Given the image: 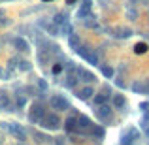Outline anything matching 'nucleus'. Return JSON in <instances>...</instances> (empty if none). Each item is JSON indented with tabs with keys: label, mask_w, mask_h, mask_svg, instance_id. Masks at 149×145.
I'll return each instance as SVG.
<instances>
[{
	"label": "nucleus",
	"mask_w": 149,
	"mask_h": 145,
	"mask_svg": "<svg viewBox=\"0 0 149 145\" xmlns=\"http://www.w3.org/2000/svg\"><path fill=\"white\" fill-rule=\"evenodd\" d=\"M0 108L4 111H11V98L8 94H0Z\"/></svg>",
	"instance_id": "obj_18"
},
{
	"label": "nucleus",
	"mask_w": 149,
	"mask_h": 145,
	"mask_svg": "<svg viewBox=\"0 0 149 145\" xmlns=\"http://www.w3.org/2000/svg\"><path fill=\"white\" fill-rule=\"evenodd\" d=\"M147 49H149V45L146 44V42H138V44L134 45V53H136V55H143V53H147Z\"/></svg>",
	"instance_id": "obj_24"
},
{
	"label": "nucleus",
	"mask_w": 149,
	"mask_h": 145,
	"mask_svg": "<svg viewBox=\"0 0 149 145\" xmlns=\"http://www.w3.org/2000/svg\"><path fill=\"white\" fill-rule=\"evenodd\" d=\"M66 21H68V13H66V11H61V13H57V15L53 17V23H55L57 26H62Z\"/></svg>",
	"instance_id": "obj_21"
},
{
	"label": "nucleus",
	"mask_w": 149,
	"mask_h": 145,
	"mask_svg": "<svg viewBox=\"0 0 149 145\" xmlns=\"http://www.w3.org/2000/svg\"><path fill=\"white\" fill-rule=\"evenodd\" d=\"M77 77H79V81H85V83H93V81H96V76L93 72H89V70L85 68H77Z\"/></svg>",
	"instance_id": "obj_10"
},
{
	"label": "nucleus",
	"mask_w": 149,
	"mask_h": 145,
	"mask_svg": "<svg viewBox=\"0 0 149 145\" xmlns=\"http://www.w3.org/2000/svg\"><path fill=\"white\" fill-rule=\"evenodd\" d=\"M45 30H47L49 36H58V32H61V26H57L55 23H53V25H51V23H47V25H45Z\"/></svg>",
	"instance_id": "obj_25"
},
{
	"label": "nucleus",
	"mask_w": 149,
	"mask_h": 145,
	"mask_svg": "<svg viewBox=\"0 0 149 145\" xmlns=\"http://www.w3.org/2000/svg\"><path fill=\"white\" fill-rule=\"evenodd\" d=\"M115 38H119V40H125V38H130L132 36V30L130 28H115V34H113Z\"/></svg>",
	"instance_id": "obj_19"
},
{
	"label": "nucleus",
	"mask_w": 149,
	"mask_h": 145,
	"mask_svg": "<svg viewBox=\"0 0 149 145\" xmlns=\"http://www.w3.org/2000/svg\"><path fill=\"white\" fill-rule=\"evenodd\" d=\"M51 109H57V111H68L70 109V102L64 94H53L49 100Z\"/></svg>",
	"instance_id": "obj_3"
},
{
	"label": "nucleus",
	"mask_w": 149,
	"mask_h": 145,
	"mask_svg": "<svg viewBox=\"0 0 149 145\" xmlns=\"http://www.w3.org/2000/svg\"><path fill=\"white\" fill-rule=\"evenodd\" d=\"M130 91L134 92V94H147V85H146V81H142V79L132 81Z\"/></svg>",
	"instance_id": "obj_11"
},
{
	"label": "nucleus",
	"mask_w": 149,
	"mask_h": 145,
	"mask_svg": "<svg viewBox=\"0 0 149 145\" xmlns=\"http://www.w3.org/2000/svg\"><path fill=\"white\" fill-rule=\"evenodd\" d=\"M68 45H70V49L76 51V49L81 45V38L77 36V34H74V32H72V34H68Z\"/></svg>",
	"instance_id": "obj_16"
},
{
	"label": "nucleus",
	"mask_w": 149,
	"mask_h": 145,
	"mask_svg": "<svg viewBox=\"0 0 149 145\" xmlns=\"http://www.w3.org/2000/svg\"><path fill=\"white\" fill-rule=\"evenodd\" d=\"M11 45H13V49H15V51H19V53H25V51H29V49H30V44L26 42V38H23V36H15V38H11Z\"/></svg>",
	"instance_id": "obj_8"
},
{
	"label": "nucleus",
	"mask_w": 149,
	"mask_h": 145,
	"mask_svg": "<svg viewBox=\"0 0 149 145\" xmlns=\"http://www.w3.org/2000/svg\"><path fill=\"white\" fill-rule=\"evenodd\" d=\"M66 68L70 70V74H72L74 70H76V62H68V66H66Z\"/></svg>",
	"instance_id": "obj_35"
},
{
	"label": "nucleus",
	"mask_w": 149,
	"mask_h": 145,
	"mask_svg": "<svg viewBox=\"0 0 149 145\" xmlns=\"http://www.w3.org/2000/svg\"><path fill=\"white\" fill-rule=\"evenodd\" d=\"M127 15H128V19H130V21H134V19L138 17V11H136V10H128Z\"/></svg>",
	"instance_id": "obj_31"
},
{
	"label": "nucleus",
	"mask_w": 149,
	"mask_h": 145,
	"mask_svg": "<svg viewBox=\"0 0 149 145\" xmlns=\"http://www.w3.org/2000/svg\"><path fill=\"white\" fill-rule=\"evenodd\" d=\"M89 134H91L95 139H104L106 138V130L100 126V124H93L91 130H89Z\"/></svg>",
	"instance_id": "obj_14"
},
{
	"label": "nucleus",
	"mask_w": 149,
	"mask_h": 145,
	"mask_svg": "<svg viewBox=\"0 0 149 145\" xmlns=\"http://www.w3.org/2000/svg\"><path fill=\"white\" fill-rule=\"evenodd\" d=\"M93 124H95V123H93L87 115H77V128H76V132H79V134H87V132L91 130Z\"/></svg>",
	"instance_id": "obj_7"
},
{
	"label": "nucleus",
	"mask_w": 149,
	"mask_h": 145,
	"mask_svg": "<svg viewBox=\"0 0 149 145\" xmlns=\"http://www.w3.org/2000/svg\"><path fill=\"white\" fill-rule=\"evenodd\" d=\"M44 4H49V2H55V0H42Z\"/></svg>",
	"instance_id": "obj_39"
},
{
	"label": "nucleus",
	"mask_w": 149,
	"mask_h": 145,
	"mask_svg": "<svg viewBox=\"0 0 149 145\" xmlns=\"http://www.w3.org/2000/svg\"><path fill=\"white\" fill-rule=\"evenodd\" d=\"M77 81H79V77H77V76L68 74V77H66V81H64V87L66 89H76L77 87Z\"/></svg>",
	"instance_id": "obj_22"
},
{
	"label": "nucleus",
	"mask_w": 149,
	"mask_h": 145,
	"mask_svg": "<svg viewBox=\"0 0 149 145\" xmlns=\"http://www.w3.org/2000/svg\"><path fill=\"white\" fill-rule=\"evenodd\" d=\"M6 25H10V21H8V19L2 15V17H0V26H6Z\"/></svg>",
	"instance_id": "obj_33"
},
{
	"label": "nucleus",
	"mask_w": 149,
	"mask_h": 145,
	"mask_svg": "<svg viewBox=\"0 0 149 145\" xmlns=\"http://www.w3.org/2000/svg\"><path fill=\"white\" fill-rule=\"evenodd\" d=\"M2 74H4V70H2V66H0V77H2Z\"/></svg>",
	"instance_id": "obj_41"
},
{
	"label": "nucleus",
	"mask_w": 149,
	"mask_h": 145,
	"mask_svg": "<svg viewBox=\"0 0 149 145\" xmlns=\"http://www.w3.org/2000/svg\"><path fill=\"white\" fill-rule=\"evenodd\" d=\"M34 138H36V143H47V136H44V134H38V132H36V134H34Z\"/></svg>",
	"instance_id": "obj_28"
},
{
	"label": "nucleus",
	"mask_w": 149,
	"mask_h": 145,
	"mask_svg": "<svg viewBox=\"0 0 149 145\" xmlns=\"http://www.w3.org/2000/svg\"><path fill=\"white\" fill-rule=\"evenodd\" d=\"M25 104H26V98L21 96V94H17V105H19V108H23Z\"/></svg>",
	"instance_id": "obj_32"
},
{
	"label": "nucleus",
	"mask_w": 149,
	"mask_h": 145,
	"mask_svg": "<svg viewBox=\"0 0 149 145\" xmlns=\"http://www.w3.org/2000/svg\"><path fill=\"white\" fill-rule=\"evenodd\" d=\"M2 124H4V128H6L13 138L19 139V142H25V139H26V130L23 128V124H19V123H2Z\"/></svg>",
	"instance_id": "obj_2"
},
{
	"label": "nucleus",
	"mask_w": 149,
	"mask_h": 145,
	"mask_svg": "<svg viewBox=\"0 0 149 145\" xmlns=\"http://www.w3.org/2000/svg\"><path fill=\"white\" fill-rule=\"evenodd\" d=\"M83 58L89 62V64H93V66H98V53H96V51H93V49H91V51H89V53L85 55Z\"/></svg>",
	"instance_id": "obj_20"
},
{
	"label": "nucleus",
	"mask_w": 149,
	"mask_h": 145,
	"mask_svg": "<svg viewBox=\"0 0 149 145\" xmlns=\"http://www.w3.org/2000/svg\"><path fill=\"white\" fill-rule=\"evenodd\" d=\"M83 25L87 26V28H96V26H98V23H96V19H95V17H93V15H91V17H89V19H87V17L83 19Z\"/></svg>",
	"instance_id": "obj_26"
},
{
	"label": "nucleus",
	"mask_w": 149,
	"mask_h": 145,
	"mask_svg": "<svg viewBox=\"0 0 149 145\" xmlns=\"http://www.w3.org/2000/svg\"><path fill=\"white\" fill-rule=\"evenodd\" d=\"M76 128H77V117H68L64 121V130L72 134V132H76Z\"/></svg>",
	"instance_id": "obj_15"
},
{
	"label": "nucleus",
	"mask_w": 149,
	"mask_h": 145,
	"mask_svg": "<svg viewBox=\"0 0 149 145\" xmlns=\"http://www.w3.org/2000/svg\"><path fill=\"white\" fill-rule=\"evenodd\" d=\"M30 68H32V64H30L29 60H21L19 62V70H21V72H29Z\"/></svg>",
	"instance_id": "obj_27"
},
{
	"label": "nucleus",
	"mask_w": 149,
	"mask_h": 145,
	"mask_svg": "<svg viewBox=\"0 0 149 145\" xmlns=\"http://www.w3.org/2000/svg\"><path fill=\"white\" fill-rule=\"evenodd\" d=\"M91 8H93V0H81V6H79V10H77V17L79 19H85L89 13H91Z\"/></svg>",
	"instance_id": "obj_9"
},
{
	"label": "nucleus",
	"mask_w": 149,
	"mask_h": 145,
	"mask_svg": "<svg viewBox=\"0 0 149 145\" xmlns=\"http://www.w3.org/2000/svg\"><path fill=\"white\" fill-rule=\"evenodd\" d=\"M111 104H113L115 109H125L127 108V98H125V94L117 92V94H113V98H111Z\"/></svg>",
	"instance_id": "obj_13"
},
{
	"label": "nucleus",
	"mask_w": 149,
	"mask_h": 145,
	"mask_svg": "<svg viewBox=\"0 0 149 145\" xmlns=\"http://www.w3.org/2000/svg\"><path fill=\"white\" fill-rule=\"evenodd\" d=\"M55 145H64V138H55Z\"/></svg>",
	"instance_id": "obj_34"
},
{
	"label": "nucleus",
	"mask_w": 149,
	"mask_h": 145,
	"mask_svg": "<svg viewBox=\"0 0 149 145\" xmlns=\"http://www.w3.org/2000/svg\"><path fill=\"white\" fill-rule=\"evenodd\" d=\"M4 13H6V11H4V10H2V8H0V17H2V15H4Z\"/></svg>",
	"instance_id": "obj_40"
},
{
	"label": "nucleus",
	"mask_w": 149,
	"mask_h": 145,
	"mask_svg": "<svg viewBox=\"0 0 149 145\" xmlns=\"http://www.w3.org/2000/svg\"><path fill=\"white\" fill-rule=\"evenodd\" d=\"M100 72L106 79H113V77H115V70H113L111 66H100Z\"/></svg>",
	"instance_id": "obj_23"
},
{
	"label": "nucleus",
	"mask_w": 149,
	"mask_h": 145,
	"mask_svg": "<svg viewBox=\"0 0 149 145\" xmlns=\"http://www.w3.org/2000/svg\"><path fill=\"white\" fill-rule=\"evenodd\" d=\"M47 87H49V85H47V81H45V79H38V89H42V91H47Z\"/></svg>",
	"instance_id": "obj_30"
},
{
	"label": "nucleus",
	"mask_w": 149,
	"mask_h": 145,
	"mask_svg": "<svg viewBox=\"0 0 149 145\" xmlns=\"http://www.w3.org/2000/svg\"><path fill=\"white\" fill-rule=\"evenodd\" d=\"M140 132L136 130V128H128V130H125L123 134H121V142L119 145H134V142L138 139Z\"/></svg>",
	"instance_id": "obj_6"
},
{
	"label": "nucleus",
	"mask_w": 149,
	"mask_h": 145,
	"mask_svg": "<svg viewBox=\"0 0 149 145\" xmlns=\"http://www.w3.org/2000/svg\"><path fill=\"white\" fill-rule=\"evenodd\" d=\"M143 132H146V136H147V138H149V124H147L146 128H143Z\"/></svg>",
	"instance_id": "obj_37"
},
{
	"label": "nucleus",
	"mask_w": 149,
	"mask_h": 145,
	"mask_svg": "<svg viewBox=\"0 0 149 145\" xmlns=\"http://www.w3.org/2000/svg\"><path fill=\"white\" fill-rule=\"evenodd\" d=\"M108 98H109V94L108 92H98V94H93V102H95V105H100V104H106V102H108Z\"/></svg>",
	"instance_id": "obj_17"
},
{
	"label": "nucleus",
	"mask_w": 149,
	"mask_h": 145,
	"mask_svg": "<svg viewBox=\"0 0 149 145\" xmlns=\"http://www.w3.org/2000/svg\"><path fill=\"white\" fill-rule=\"evenodd\" d=\"M45 115V109H44V104H40V102H34L32 108H30L29 111V121L30 123H40V119Z\"/></svg>",
	"instance_id": "obj_4"
},
{
	"label": "nucleus",
	"mask_w": 149,
	"mask_h": 145,
	"mask_svg": "<svg viewBox=\"0 0 149 145\" xmlns=\"http://www.w3.org/2000/svg\"><path fill=\"white\" fill-rule=\"evenodd\" d=\"M95 113H96V117H98L100 121H106V123H109L111 117H113V109H111V105H108V102H106V104L96 105Z\"/></svg>",
	"instance_id": "obj_5"
},
{
	"label": "nucleus",
	"mask_w": 149,
	"mask_h": 145,
	"mask_svg": "<svg viewBox=\"0 0 149 145\" xmlns=\"http://www.w3.org/2000/svg\"><path fill=\"white\" fill-rule=\"evenodd\" d=\"M115 85H117V87H119V89H125V87H127V85H125V83H123V81H121V79H115Z\"/></svg>",
	"instance_id": "obj_36"
},
{
	"label": "nucleus",
	"mask_w": 149,
	"mask_h": 145,
	"mask_svg": "<svg viewBox=\"0 0 149 145\" xmlns=\"http://www.w3.org/2000/svg\"><path fill=\"white\" fill-rule=\"evenodd\" d=\"M40 124H42V128H45V130H58V128L62 126V121H61V117H58L57 113H45V115L40 119Z\"/></svg>",
	"instance_id": "obj_1"
},
{
	"label": "nucleus",
	"mask_w": 149,
	"mask_h": 145,
	"mask_svg": "<svg viewBox=\"0 0 149 145\" xmlns=\"http://www.w3.org/2000/svg\"><path fill=\"white\" fill-rule=\"evenodd\" d=\"M62 68H64L62 64H53V68H51V74H53V76H57V74L62 72Z\"/></svg>",
	"instance_id": "obj_29"
},
{
	"label": "nucleus",
	"mask_w": 149,
	"mask_h": 145,
	"mask_svg": "<svg viewBox=\"0 0 149 145\" xmlns=\"http://www.w3.org/2000/svg\"><path fill=\"white\" fill-rule=\"evenodd\" d=\"M93 94H95L93 87H83V89H77V91H76V96L79 98V100H83V102L91 100V98H93Z\"/></svg>",
	"instance_id": "obj_12"
},
{
	"label": "nucleus",
	"mask_w": 149,
	"mask_h": 145,
	"mask_svg": "<svg viewBox=\"0 0 149 145\" xmlns=\"http://www.w3.org/2000/svg\"><path fill=\"white\" fill-rule=\"evenodd\" d=\"M74 2H76V0H66V4H68V6H72Z\"/></svg>",
	"instance_id": "obj_38"
}]
</instances>
